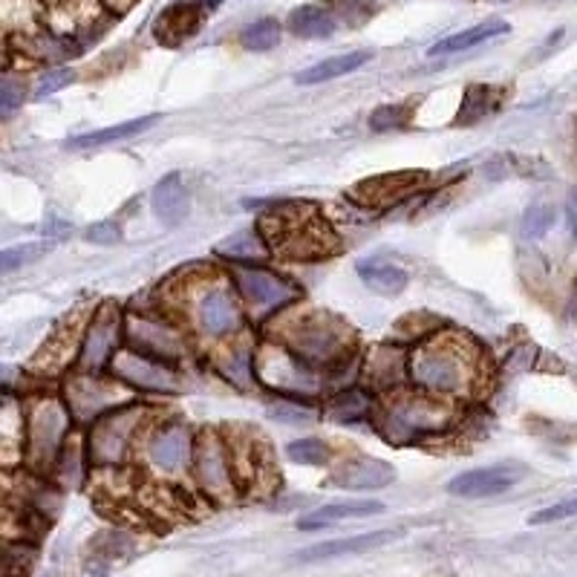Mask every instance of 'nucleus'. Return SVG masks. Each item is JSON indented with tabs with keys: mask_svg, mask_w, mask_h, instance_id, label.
Segmentation results:
<instances>
[{
	"mask_svg": "<svg viewBox=\"0 0 577 577\" xmlns=\"http://www.w3.org/2000/svg\"><path fill=\"white\" fill-rule=\"evenodd\" d=\"M266 338L277 341L303 367L327 381V390H338L358 381L361 347L355 329L332 312H298V303L266 324Z\"/></svg>",
	"mask_w": 577,
	"mask_h": 577,
	"instance_id": "f257e3e1",
	"label": "nucleus"
},
{
	"mask_svg": "<svg viewBox=\"0 0 577 577\" xmlns=\"http://www.w3.org/2000/svg\"><path fill=\"white\" fill-rule=\"evenodd\" d=\"M479 381L482 355L471 338L445 327L407 344V387L459 404L477 396Z\"/></svg>",
	"mask_w": 577,
	"mask_h": 577,
	"instance_id": "f03ea898",
	"label": "nucleus"
},
{
	"mask_svg": "<svg viewBox=\"0 0 577 577\" xmlns=\"http://www.w3.org/2000/svg\"><path fill=\"white\" fill-rule=\"evenodd\" d=\"M159 306L168 309L191 338H202L211 347L246 335L251 324L226 269H200L197 275H188L179 280L174 301Z\"/></svg>",
	"mask_w": 577,
	"mask_h": 577,
	"instance_id": "7ed1b4c3",
	"label": "nucleus"
},
{
	"mask_svg": "<svg viewBox=\"0 0 577 577\" xmlns=\"http://www.w3.org/2000/svg\"><path fill=\"white\" fill-rule=\"evenodd\" d=\"M459 425V404L427 396L422 390L402 387L387 396H378L373 427L378 436L396 448L422 445L439 439Z\"/></svg>",
	"mask_w": 577,
	"mask_h": 577,
	"instance_id": "20e7f679",
	"label": "nucleus"
},
{
	"mask_svg": "<svg viewBox=\"0 0 577 577\" xmlns=\"http://www.w3.org/2000/svg\"><path fill=\"white\" fill-rule=\"evenodd\" d=\"M159 416L153 413L151 404L142 399H127L116 404L113 410H107L99 416L93 425L81 430L84 436V451L90 471H119L127 468L133 453H139V445L145 439V433Z\"/></svg>",
	"mask_w": 577,
	"mask_h": 577,
	"instance_id": "39448f33",
	"label": "nucleus"
},
{
	"mask_svg": "<svg viewBox=\"0 0 577 577\" xmlns=\"http://www.w3.org/2000/svg\"><path fill=\"white\" fill-rule=\"evenodd\" d=\"M78 427L58 393V384L35 387L24 396V468L50 479L52 465Z\"/></svg>",
	"mask_w": 577,
	"mask_h": 577,
	"instance_id": "423d86ee",
	"label": "nucleus"
},
{
	"mask_svg": "<svg viewBox=\"0 0 577 577\" xmlns=\"http://www.w3.org/2000/svg\"><path fill=\"white\" fill-rule=\"evenodd\" d=\"M122 341L130 350L151 355L165 364H176V367H182L194 355L191 332L162 306H156V309L127 306L122 312Z\"/></svg>",
	"mask_w": 577,
	"mask_h": 577,
	"instance_id": "0eeeda50",
	"label": "nucleus"
},
{
	"mask_svg": "<svg viewBox=\"0 0 577 577\" xmlns=\"http://www.w3.org/2000/svg\"><path fill=\"white\" fill-rule=\"evenodd\" d=\"M226 275L249 321L269 324L280 312L301 301L298 283L280 275L277 269H269L266 263H226Z\"/></svg>",
	"mask_w": 577,
	"mask_h": 577,
	"instance_id": "6e6552de",
	"label": "nucleus"
},
{
	"mask_svg": "<svg viewBox=\"0 0 577 577\" xmlns=\"http://www.w3.org/2000/svg\"><path fill=\"white\" fill-rule=\"evenodd\" d=\"M188 474L194 477L197 491L208 502H231L243 494V482L237 477L234 456L223 430L205 427L197 433Z\"/></svg>",
	"mask_w": 577,
	"mask_h": 577,
	"instance_id": "1a4fd4ad",
	"label": "nucleus"
},
{
	"mask_svg": "<svg viewBox=\"0 0 577 577\" xmlns=\"http://www.w3.org/2000/svg\"><path fill=\"white\" fill-rule=\"evenodd\" d=\"M58 393L67 404L78 430L93 425L99 416L113 410L116 404L133 399V393L122 387L110 373H84L76 367L58 378Z\"/></svg>",
	"mask_w": 577,
	"mask_h": 577,
	"instance_id": "9d476101",
	"label": "nucleus"
},
{
	"mask_svg": "<svg viewBox=\"0 0 577 577\" xmlns=\"http://www.w3.org/2000/svg\"><path fill=\"white\" fill-rule=\"evenodd\" d=\"M194 442H197V433L188 422L159 416L151 430L145 433L139 453L145 456L151 471L162 474V477H179V474L191 471Z\"/></svg>",
	"mask_w": 577,
	"mask_h": 577,
	"instance_id": "9b49d317",
	"label": "nucleus"
},
{
	"mask_svg": "<svg viewBox=\"0 0 577 577\" xmlns=\"http://www.w3.org/2000/svg\"><path fill=\"white\" fill-rule=\"evenodd\" d=\"M122 306L113 301L99 303L84 318L81 338H78L76 370L84 373H107L113 355L122 350Z\"/></svg>",
	"mask_w": 577,
	"mask_h": 577,
	"instance_id": "f8f14e48",
	"label": "nucleus"
},
{
	"mask_svg": "<svg viewBox=\"0 0 577 577\" xmlns=\"http://www.w3.org/2000/svg\"><path fill=\"white\" fill-rule=\"evenodd\" d=\"M107 373L133 396H176L182 390V367L156 361L151 355L130 350L125 344L113 355Z\"/></svg>",
	"mask_w": 577,
	"mask_h": 577,
	"instance_id": "ddd939ff",
	"label": "nucleus"
},
{
	"mask_svg": "<svg viewBox=\"0 0 577 577\" xmlns=\"http://www.w3.org/2000/svg\"><path fill=\"white\" fill-rule=\"evenodd\" d=\"M358 381L376 396H387L393 390L407 387V344L393 338L361 352Z\"/></svg>",
	"mask_w": 577,
	"mask_h": 577,
	"instance_id": "4468645a",
	"label": "nucleus"
},
{
	"mask_svg": "<svg viewBox=\"0 0 577 577\" xmlns=\"http://www.w3.org/2000/svg\"><path fill=\"white\" fill-rule=\"evenodd\" d=\"M427 182V174L422 171H396V174H378L352 185L347 197L361 208H373V211H384L390 205H402L407 197H413L416 191H422Z\"/></svg>",
	"mask_w": 577,
	"mask_h": 577,
	"instance_id": "2eb2a0df",
	"label": "nucleus"
},
{
	"mask_svg": "<svg viewBox=\"0 0 577 577\" xmlns=\"http://www.w3.org/2000/svg\"><path fill=\"white\" fill-rule=\"evenodd\" d=\"M208 358H211L214 373L223 378L228 387L243 390V393L260 387V381H257V344L249 335H237V338L214 344Z\"/></svg>",
	"mask_w": 577,
	"mask_h": 577,
	"instance_id": "dca6fc26",
	"label": "nucleus"
},
{
	"mask_svg": "<svg viewBox=\"0 0 577 577\" xmlns=\"http://www.w3.org/2000/svg\"><path fill=\"white\" fill-rule=\"evenodd\" d=\"M396 468L387 459H378L370 453H352L332 465L329 485L341 491H381L396 482Z\"/></svg>",
	"mask_w": 577,
	"mask_h": 577,
	"instance_id": "f3484780",
	"label": "nucleus"
},
{
	"mask_svg": "<svg viewBox=\"0 0 577 577\" xmlns=\"http://www.w3.org/2000/svg\"><path fill=\"white\" fill-rule=\"evenodd\" d=\"M520 479H523V468L517 465H488V468H474L453 477L445 488L459 500H485V497H500L505 491H511Z\"/></svg>",
	"mask_w": 577,
	"mask_h": 577,
	"instance_id": "a211bd4d",
	"label": "nucleus"
},
{
	"mask_svg": "<svg viewBox=\"0 0 577 577\" xmlns=\"http://www.w3.org/2000/svg\"><path fill=\"white\" fill-rule=\"evenodd\" d=\"M404 534H407L404 528H381V531H364V534H352V537H341V540L315 543V546L295 554V563H321V560H335V557L376 552V549H384V546L402 540Z\"/></svg>",
	"mask_w": 577,
	"mask_h": 577,
	"instance_id": "6ab92c4d",
	"label": "nucleus"
},
{
	"mask_svg": "<svg viewBox=\"0 0 577 577\" xmlns=\"http://www.w3.org/2000/svg\"><path fill=\"white\" fill-rule=\"evenodd\" d=\"M376 407L378 396L373 390H367L361 381L332 390L327 402L321 404L324 416L335 425H373Z\"/></svg>",
	"mask_w": 577,
	"mask_h": 577,
	"instance_id": "aec40b11",
	"label": "nucleus"
},
{
	"mask_svg": "<svg viewBox=\"0 0 577 577\" xmlns=\"http://www.w3.org/2000/svg\"><path fill=\"white\" fill-rule=\"evenodd\" d=\"M24 465V396L0 387V468Z\"/></svg>",
	"mask_w": 577,
	"mask_h": 577,
	"instance_id": "412c9836",
	"label": "nucleus"
},
{
	"mask_svg": "<svg viewBox=\"0 0 577 577\" xmlns=\"http://www.w3.org/2000/svg\"><path fill=\"white\" fill-rule=\"evenodd\" d=\"M205 15H208V9L202 6V0H176L159 12V18L153 24V35L165 47L185 44L188 38H194L200 32Z\"/></svg>",
	"mask_w": 577,
	"mask_h": 577,
	"instance_id": "4be33fe9",
	"label": "nucleus"
},
{
	"mask_svg": "<svg viewBox=\"0 0 577 577\" xmlns=\"http://www.w3.org/2000/svg\"><path fill=\"white\" fill-rule=\"evenodd\" d=\"M151 211L162 226H182L191 214V191L182 174H165L151 191Z\"/></svg>",
	"mask_w": 577,
	"mask_h": 577,
	"instance_id": "5701e85b",
	"label": "nucleus"
},
{
	"mask_svg": "<svg viewBox=\"0 0 577 577\" xmlns=\"http://www.w3.org/2000/svg\"><path fill=\"white\" fill-rule=\"evenodd\" d=\"M378 514H384V502L378 500L327 502V505L306 511L298 520V531H321V528H332L338 523H347V520H367V517H378Z\"/></svg>",
	"mask_w": 577,
	"mask_h": 577,
	"instance_id": "b1692460",
	"label": "nucleus"
},
{
	"mask_svg": "<svg viewBox=\"0 0 577 577\" xmlns=\"http://www.w3.org/2000/svg\"><path fill=\"white\" fill-rule=\"evenodd\" d=\"M286 29L292 32V38H301V41H327L341 29V24L329 0H318V3L295 6L286 18Z\"/></svg>",
	"mask_w": 577,
	"mask_h": 577,
	"instance_id": "393cba45",
	"label": "nucleus"
},
{
	"mask_svg": "<svg viewBox=\"0 0 577 577\" xmlns=\"http://www.w3.org/2000/svg\"><path fill=\"white\" fill-rule=\"evenodd\" d=\"M355 272L361 277V283L381 298H399L410 286V272L384 257H364Z\"/></svg>",
	"mask_w": 577,
	"mask_h": 577,
	"instance_id": "a878e982",
	"label": "nucleus"
},
{
	"mask_svg": "<svg viewBox=\"0 0 577 577\" xmlns=\"http://www.w3.org/2000/svg\"><path fill=\"white\" fill-rule=\"evenodd\" d=\"M162 116H139V119H130V122H119V125L101 127V130H90V133H78L73 139L64 142L67 151H96V148H104V145H116V142H125V139H133V136H142L145 130L159 125Z\"/></svg>",
	"mask_w": 577,
	"mask_h": 577,
	"instance_id": "bb28decb",
	"label": "nucleus"
},
{
	"mask_svg": "<svg viewBox=\"0 0 577 577\" xmlns=\"http://www.w3.org/2000/svg\"><path fill=\"white\" fill-rule=\"evenodd\" d=\"M214 254L223 263H266L272 257V246L266 243L260 228L249 226L228 234L226 240H220Z\"/></svg>",
	"mask_w": 577,
	"mask_h": 577,
	"instance_id": "cd10ccee",
	"label": "nucleus"
},
{
	"mask_svg": "<svg viewBox=\"0 0 577 577\" xmlns=\"http://www.w3.org/2000/svg\"><path fill=\"white\" fill-rule=\"evenodd\" d=\"M367 61H373V50H352L341 52V55H332V58H324L312 67L301 70L295 76V84L301 87H315V84H327V81H335V78H344L361 70Z\"/></svg>",
	"mask_w": 577,
	"mask_h": 577,
	"instance_id": "c85d7f7f",
	"label": "nucleus"
},
{
	"mask_svg": "<svg viewBox=\"0 0 577 577\" xmlns=\"http://www.w3.org/2000/svg\"><path fill=\"white\" fill-rule=\"evenodd\" d=\"M87 474H90V462H87V451H84V436H81V430H76L58 453L50 471V482L58 488H81Z\"/></svg>",
	"mask_w": 577,
	"mask_h": 577,
	"instance_id": "c756f323",
	"label": "nucleus"
},
{
	"mask_svg": "<svg viewBox=\"0 0 577 577\" xmlns=\"http://www.w3.org/2000/svg\"><path fill=\"white\" fill-rule=\"evenodd\" d=\"M511 32V26L500 21V18H491V21H482L477 26H468V29H462V32H453L448 38H442V41H436L427 55L430 58H442V55H456V52H468L479 47V44H485V41H491V38H500V35H508Z\"/></svg>",
	"mask_w": 577,
	"mask_h": 577,
	"instance_id": "7c9ffc66",
	"label": "nucleus"
},
{
	"mask_svg": "<svg viewBox=\"0 0 577 577\" xmlns=\"http://www.w3.org/2000/svg\"><path fill=\"white\" fill-rule=\"evenodd\" d=\"M502 101V90L491 87V84H471L462 96L459 104V116L453 119L456 127H471L482 122L485 116H491Z\"/></svg>",
	"mask_w": 577,
	"mask_h": 577,
	"instance_id": "2f4dec72",
	"label": "nucleus"
},
{
	"mask_svg": "<svg viewBox=\"0 0 577 577\" xmlns=\"http://www.w3.org/2000/svg\"><path fill=\"white\" fill-rule=\"evenodd\" d=\"M286 456L295 465H306V468H327L335 462V448L321 436H303L286 445Z\"/></svg>",
	"mask_w": 577,
	"mask_h": 577,
	"instance_id": "473e14b6",
	"label": "nucleus"
},
{
	"mask_svg": "<svg viewBox=\"0 0 577 577\" xmlns=\"http://www.w3.org/2000/svg\"><path fill=\"white\" fill-rule=\"evenodd\" d=\"M283 41V24L277 18H257L240 32V44L249 52H272Z\"/></svg>",
	"mask_w": 577,
	"mask_h": 577,
	"instance_id": "72a5a7b5",
	"label": "nucleus"
},
{
	"mask_svg": "<svg viewBox=\"0 0 577 577\" xmlns=\"http://www.w3.org/2000/svg\"><path fill=\"white\" fill-rule=\"evenodd\" d=\"M266 413L275 419V422H283V425H295V427H306L315 422L318 410L315 404L306 402H295V399H280V396H272L266 402Z\"/></svg>",
	"mask_w": 577,
	"mask_h": 577,
	"instance_id": "f704fd0d",
	"label": "nucleus"
},
{
	"mask_svg": "<svg viewBox=\"0 0 577 577\" xmlns=\"http://www.w3.org/2000/svg\"><path fill=\"white\" fill-rule=\"evenodd\" d=\"M413 119V101H399V104H381L370 113L367 125L373 133H393V130H404Z\"/></svg>",
	"mask_w": 577,
	"mask_h": 577,
	"instance_id": "c9c22d12",
	"label": "nucleus"
},
{
	"mask_svg": "<svg viewBox=\"0 0 577 577\" xmlns=\"http://www.w3.org/2000/svg\"><path fill=\"white\" fill-rule=\"evenodd\" d=\"M29 99V84L24 76L0 73V122L12 119Z\"/></svg>",
	"mask_w": 577,
	"mask_h": 577,
	"instance_id": "e433bc0d",
	"label": "nucleus"
},
{
	"mask_svg": "<svg viewBox=\"0 0 577 577\" xmlns=\"http://www.w3.org/2000/svg\"><path fill=\"white\" fill-rule=\"evenodd\" d=\"M554 223H557V208L552 202H534V205H528L520 220V234L526 240H540L552 231Z\"/></svg>",
	"mask_w": 577,
	"mask_h": 577,
	"instance_id": "4c0bfd02",
	"label": "nucleus"
},
{
	"mask_svg": "<svg viewBox=\"0 0 577 577\" xmlns=\"http://www.w3.org/2000/svg\"><path fill=\"white\" fill-rule=\"evenodd\" d=\"M78 73L70 64H61V67H47L41 76L35 78L32 84V99H50L55 93L67 90L70 84H76Z\"/></svg>",
	"mask_w": 577,
	"mask_h": 577,
	"instance_id": "58836bf2",
	"label": "nucleus"
},
{
	"mask_svg": "<svg viewBox=\"0 0 577 577\" xmlns=\"http://www.w3.org/2000/svg\"><path fill=\"white\" fill-rule=\"evenodd\" d=\"M329 6L335 9L341 29L364 26L370 18H373V15H376V9H378L373 0H329Z\"/></svg>",
	"mask_w": 577,
	"mask_h": 577,
	"instance_id": "ea45409f",
	"label": "nucleus"
},
{
	"mask_svg": "<svg viewBox=\"0 0 577 577\" xmlns=\"http://www.w3.org/2000/svg\"><path fill=\"white\" fill-rule=\"evenodd\" d=\"M47 246H38V243H24V246H12V249H0V275H9V272H18L29 263H35L38 257H44Z\"/></svg>",
	"mask_w": 577,
	"mask_h": 577,
	"instance_id": "a19ab883",
	"label": "nucleus"
},
{
	"mask_svg": "<svg viewBox=\"0 0 577 577\" xmlns=\"http://www.w3.org/2000/svg\"><path fill=\"white\" fill-rule=\"evenodd\" d=\"M122 237H125V231L116 220H99V223H90L84 228V240L90 246H119Z\"/></svg>",
	"mask_w": 577,
	"mask_h": 577,
	"instance_id": "79ce46f5",
	"label": "nucleus"
},
{
	"mask_svg": "<svg viewBox=\"0 0 577 577\" xmlns=\"http://www.w3.org/2000/svg\"><path fill=\"white\" fill-rule=\"evenodd\" d=\"M569 517H577V497L575 500H563L557 505H549L537 514H531V526H546V523H560V520H569Z\"/></svg>",
	"mask_w": 577,
	"mask_h": 577,
	"instance_id": "37998d69",
	"label": "nucleus"
},
{
	"mask_svg": "<svg viewBox=\"0 0 577 577\" xmlns=\"http://www.w3.org/2000/svg\"><path fill=\"white\" fill-rule=\"evenodd\" d=\"M101 6H104V12L107 15H113V18H119L122 12H127L136 0H99Z\"/></svg>",
	"mask_w": 577,
	"mask_h": 577,
	"instance_id": "c03bdc74",
	"label": "nucleus"
},
{
	"mask_svg": "<svg viewBox=\"0 0 577 577\" xmlns=\"http://www.w3.org/2000/svg\"><path fill=\"white\" fill-rule=\"evenodd\" d=\"M566 220H569V228L577 237V188L569 194V202H566Z\"/></svg>",
	"mask_w": 577,
	"mask_h": 577,
	"instance_id": "a18cd8bd",
	"label": "nucleus"
},
{
	"mask_svg": "<svg viewBox=\"0 0 577 577\" xmlns=\"http://www.w3.org/2000/svg\"><path fill=\"white\" fill-rule=\"evenodd\" d=\"M223 3H226V0H202V6H205L208 12H211V9H217V6H223Z\"/></svg>",
	"mask_w": 577,
	"mask_h": 577,
	"instance_id": "49530a36",
	"label": "nucleus"
}]
</instances>
